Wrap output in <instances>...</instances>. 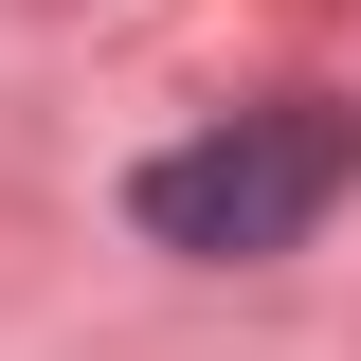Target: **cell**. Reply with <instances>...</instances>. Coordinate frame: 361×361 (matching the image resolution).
Returning a JSON list of instances; mask_svg holds the SVG:
<instances>
[{
  "label": "cell",
  "mask_w": 361,
  "mask_h": 361,
  "mask_svg": "<svg viewBox=\"0 0 361 361\" xmlns=\"http://www.w3.org/2000/svg\"><path fill=\"white\" fill-rule=\"evenodd\" d=\"M343 180H361V127H343V109H235V127L163 145V163L127 180V217L163 235V253H289Z\"/></svg>",
  "instance_id": "cell-1"
}]
</instances>
